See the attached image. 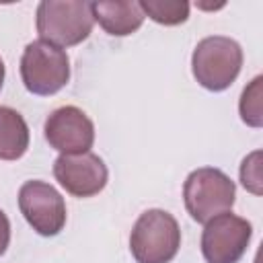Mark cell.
<instances>
[{
  "label": "cell",
  "mask_w": 263,
  "mask_h": 263,
  "mask_svg": "<svg viewBox=\"0 0 263 263\" xmlns=\"http://www.w3.org/2000/svg\"><path fill=\"white\" fill-rule=\"evenodd\" d=\"M90 2L84 0H43L37 4L35 27L41 41L55 47H72L92 33Z\"/></svg>",
  "instance_id": "cell-1"
},
{
  "label": "cell",
  "mask_w": 263,
  "mask_h": 263,
  "mask_svg": "<svg viewBox=\"0 0 263 263\" xmlns=\"http://www.w3.org/2000/svg\"><path fill=\"white\" fill-rule=\"evenodd\" d=\"M242 60L245 55L238 41L224 35H212L195 45L191 53V72L199 86L222 92L238 78Z\"/></svg>",
  "instance_id": "cell-2"
},
{
  "label": "cell",
  "mask_w": 263,
  "mask_h": 263,
  "mask_svg": "<svg viewBox=\"0 0 263 263\" xmlns=\"http://www.w3.org/2000/svg\"><path fill=\"white\" fill-rule=\"evenodd\" d=\"M181 247V228L166 210H146L129 234V251L136 263H171Z\"/></svg>",
  "instance_id": "cell-3"
},
{
  "label": "cell",
  "mask_w": 263,
  "mask_h": 263,
  "mask_svg": "<svg viewBox=\"0 0 263 263\" xmlns=\"http://www.w3.org/2000/svg\"><path fill=\"white\" fill-rule=\"evenodd\" d=\"M234 199V181L216 166H199L191 171L183 183L185 210L199 224H205L218 214L230 212Z\"/></svg>",
  "instance_id": "cell-4"
},
{
  "label": "cell",
  "mask_w": 263,
  "mask_h": 263,
  "mask_svg": "<svg viewBox=\"0 0 263 263\" xmlns=\"http://www.w3.org/2000/svg\"><path fill=\"white\" fill-rule=\"evenodd\" d=\"M21 78L31 95L51 97L60 92L70 80V58L66 49L41 39L27 43L21 55Z\"/></svg>",
  "instance_id": "cell-5"
},
{
  "label": "cell",
  "mask_w": 263,
  "mask_h": 263,
  "mask_svg": "<svg viewBox=\"0 0 263 263\" xmlns=\"http://www.w3.org/2000/svg\"><path fill=\"white\" fill-rule=\"evenodd\" d=\"M253 226L249 220L224 212L203 224L201 255L205 263H238L249 249Z\"/></svg>",
  "instance_id": "cell-6"
},
{
  "label": "cell",
  "mask_w": 263,
  "mask_h": 263,
  "mask_svg": "<svg viewBox=\"0 0 263 263\" xmlns=\"http://www.w3.org/2000/svg\"><path fill=\"white\" fill-rule=\"evenodd\" d=\"M18 210L27 224L41 236H55L66 226V201L45 181H27L18 189Z\"/></svg>",
  "instance_id": "cell-7"
},
{
  "label": "cell",
  "mask_w": 263,
  "mask_h": 263,
  "mask_svg": "<svg viewBox=\"0 0 263 263\" xmlns=\"http://www.w3.org/2000/svg\"><path fill=\"white\" fill-rule=\"evenodd\" d=\"M47 144L60 154H84L95 144L92 119L74 105L53 109L43 125Z\"/></svg>",
  "instance_id": "cell-8"
},
{
  "label": "cell",
  "mask_w": 263,
  "mask_h": 263,
  "mask_svg": "<svg viewBox=\"0 0 263 263\" xmlns=\"http://www.w3.org/2000/svg\"><path fill=\"white\" fill-rule=\"evenodd\" d=\"M55 181L74 197H92L109 181L107 164L99 154H60L53 162Z\"/></svg>",
  "instance_id": "cell-9"
},
{
  "label": "cell",
  "mask_w": 263,
  "mask_h": 263,
  "mask_svg": "<svg viewBox=\"0 0 263 263\" xmlns=\"http://www.w3.org/2000/svg\"><path fill=\"white\" fill-rule=\"evenodd\" d=\"M92 18L113 37H127L144 23V12L136 0L125 2H90Z\"/></svg>",
  "instance_id": "cell-10"
},
{
  "label": "cell",
  "mask_w": 263,
  "mask_h": 263,
  "mask_svg": "<svg viewBox=\"0 0 263 263\" xmlns=\"http://www.w3.org/2000/svg\"><path fill=\"white\" fill-rule=\"evenodd\" d=\"M31 134L25 117L6 105H0V160H18L29 150Z\"/></svg>",
  "instance_id": "cell-11"
},
{
  "label": "cell",
  "mask_w": 263,
  "mask_h": 263,
  "mask_svg": "<svg viewBox=\"0 0 263 263\" xmlns=\"http://www.w3.org/2000/svg\"><path fill=\"white\" fill-rule=\"evenodd\" d=\"M138 4L144 16L164 27H175L189 18V2L185 0H140Z\"/></svg>",
  "instance_id": "cell-12"
},
{
  "label": "cell",
  "mask_w": 263,
  "mask_h": 263,
  "mask_svg": "<svg viewBox=\"0 0 263 263\" xmlns=\"http://www.w3.org/2000/svg\"><path fill=\"white\" fill-rule=\"evenodd\" d=\"M261 82L263 76H255L249 86H245L240 101H238V113L240 119L251 127L263 125V107H261Z\"/></svg>",
  "instance_id": "cell-13"
},
{
  "label": "cell",
  "mask_w": 263,
  "mask_h": 263,
  "mask_svg": "<svg viewBox=\"0 0 263 263\" xmlns=\"http://www.w3.org/2000/svg\"><path fill=\"white\" fill-rule=\"evenodd\" d=\"M240 183L253 195H261V152H251L240 164Z\"/></svg>",
  "instance_id": "cell-14"
},
{
  "label": "cell",
  "mask_w": 263,
  "mask_h": 263,
  "mask_svg": "<svg viewBox=\"0 0 263 263\" xmlns=\"http://www.w3.org/2000/svg\"><path fill=\"white\" fill-rule=\"evenodd\" d=\"M8 245H10V220H8V216L0 210V257L6 253Z\"/></svg>",
  "instance_id": "cell-15"
},
{
  "label": "cell",
  "mask_w": 263,
  "mask_h": 263,
  "mask_svg": "<svg viewBox=\"0 0 263 263\" xmlns=\"http://www.w3.org/2000/svg\"><path fill=\"white\" fill-rule=\"evenodd\" d=\"M4 74H6V70H4V62H2V58H0V90H2V84H4Z\"/></svg>",
  "instance_id": "cell-16"
}]
</instances>
